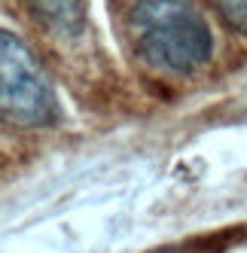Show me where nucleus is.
<instances>
[{
	"mask_svg": "<svg viewBox=\"0 0 247 253\" xmlns=\"http://www.w3.org/2000/svg\"><path fill=\"white\" fill-rule=\"evenodd\" d=\"M131 37L140 58L168 74H192L214 52L210 28L192 0H137Z\"/></svg>",
	"mask_w": 247,
	"mask_h": 253,
	"instance_id": "1",
	"label": "nucleus"
},
{
	"mask_svg": "<svg viewBox=\"0 0 247 253\" xmlns=\"http://www.w3.org/2000/svg\"><path fill=\"white\" fill-rule=\"evenodd\" d=\"M0 110L22 128H37L55 116V95L40 61L9 31L0 34Z\"/></svg>",
	"mask_w": 247,
	"mask_h": 253,
	"instance_id": "2",
	"label": "nucleus"
},
{
	"mask_svg": "<svg viewBox=\"0 0 247 253\" xmlns=\"http://www.w3.org/2000/svg\"><path fill=\"white\" fill-rule=\"evenodd\" d=\"M34 12L58 34H80L85 22V0H28Z\"/></svg>",
	"mask_w": 247,
	"mask_h": 253,
	"instance_id": "3",
	"label": "nucleus"
},
{
	"mask_svg": "<svg viewBox=\"0 0 247 253\" xmlns=\"http://www.w3.org/2000/svg\"><path fill=\"white\" fill-rule=\"evenodd\" d=\"M241 238V232H220V235H205L189 244H168V247H156L150 253H223L232 241Z\"/></svg>",
	"mask_w": 247,
	"mask_h": 253,
	"instance_id": "4",
	"label": "nucleus"
},
{
	"mask_svg": "<svg viewBox=\"0 0 247 253\" xmlns=\"http://www.w3.org/2000/svg\"><path fill=\"white\" fill-rule=\"evenodd\" d=\"M217 9L235 31L247 34V0H217Z\"/></svg>",
	"mask_w": 247,
	"mask_h": 253,
	"instance_id": "5",
	"label": "nucleus"
}]
</instances>
